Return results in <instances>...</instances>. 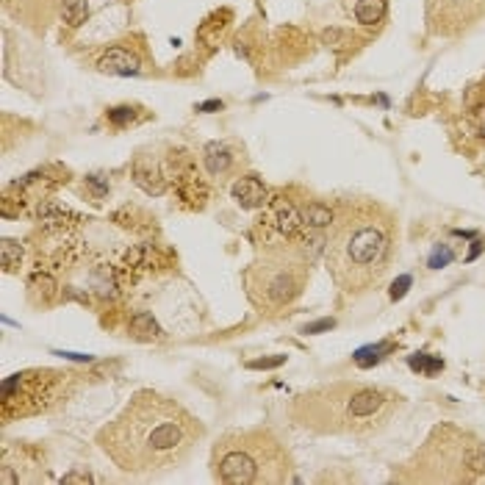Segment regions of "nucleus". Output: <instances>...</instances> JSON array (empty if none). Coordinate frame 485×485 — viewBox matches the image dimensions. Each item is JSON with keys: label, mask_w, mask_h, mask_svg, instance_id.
Returning a JSON list of instances; mask_svg holds the SVG:
<instances>
[{"label": "nucleus", "mask_w": 485, "mask_h": 485, "mask_svg": "<svg viewBox=\"0 0 485 485\" xmlns=\"http://www.w3.org/2000/svg\"><path fill=\"white\" fill-rule=\"evenodd\" d=\"M202 438L205 427L186 405L152 388H141L97 430L94 441L119 471L158 477L180 468Z\"/></svg>", "instance_id": "obj_1"}, {"label": "nucleus", "mask_w": 485, "mask_h": 485, "mask_svg": "<svg viewBox=\"0 0 485 485\" xmlns=\"http://www.w3.org/2000/svg\"><path fill=\"white\" fill-rule=\"evenodd\" d=\"M399 249L394 211L371 200H352L335 211L324 241V263L346 294H363L382 283Z\"/></svg>", "instance_id": "obj_2"}, {"label": "nucleus", "mask_w": 485, "mask_h": 485, "mask_svg": "<svg viewBox=\"0 0 485 485\" xmlns=\"http://www.w3.org/2000/svg\"><path fill=\"white\" fill-rule=\"evenodd\" d=\"M402 402L391 388L335 380L297 394L288 402V416L302 430L319 435H371L394 418Z\"/></svg>", "instance_id": "obj_3"}, {"label": "nucleus", "mask_w": 485, "mask_h": 485, "mask_svg": "<svg viewBox=\"0 0 485 485\" xmlns=\"http://www.w3.org/2000/svg\"><path fill=\"white\" fill-rule=\"evenodd\" d=\"M213 479L224 485H280L291 477L294 460L272 430H230L219 435L208 457Z\"/></svg>", "instance_id": "obj_4"}, {"label": "nucleus", "mask_w": 485, "mask_h": 485, "mask_svg": "<svg viewBox=\"0 0 485 485\" xmlns=\"http://www.w3.org/2000/svg\"><path fill=\"white\" fill-rule=\"evenodd\" d=\"M310 258L294 241L261 244L258 255L241 274L249 305L266 316H277L291 308L310 277Z\"/></svg>", "instance_id": "obj_5"}, {"label": "nucleus", "mask_w": 485, "mask_h": 485, "mask_svg": "<svg viewBox=\"0 0 485 485\" xmlns=\"http://www.w3.org/2000/svg\"><path fill=\"white\" fill-rule=\"evenodd\" d=\"M405 466L407 479L418 482H474L485 474V441L455 424H438Z\"/></svg>", "instance_id": "obj_6"}, {"label": "nucleus", "mask_w": 485, "mask_h": 485, "mask_svg": "<svg viewBox=\"0 0 485 485\" xmlns=\"http://www.w3.org/2000/svg\"><path fill=\"white\" fill-rule=\"evenodd\" d=\"M80 382L83 374L75 369H22L0 385V418L3 424H11L17 418L50 413L75 396Z\"/></svg>", "instance_id": "obj_7"}, {"label": "nucleus", "mask_w": 485, "mask_h": 485, "mask_svg": "<svg viewBox=\"0 0 485 485\" xmlns=\"http://www.w3.org/2000/svg\"><path fill=\"white\" fill-rule=\"evenodd\" d=\"M258 230H263L261 244L294 241V238L305 230V222H302V213H299L297 200L272 197V200L263 205V216L258 219Z\"/></svg>", "instance_id": "obj_8"}, {"label": "nucleus", "mask_w": 485, "mask_h": 485, "mask_svg": "<svg viewBox=\"0 0 485 485\" xmlns=\"http://www.w3.org/2000/svg\"><path fill=\"white\" fill-rule=\"evenodd\" d=\"M485 0H430V19L435 30L452 33L482 14Z\"/></svg>", "instance_id": "obj_9"}, {"label": "nucleus", "mask_w": 485, "mask_h": 485, "mask_svg": "<svg viewBox=\"0 0 485 485\" xmlns=\"http://www.w3.org/2000/svg\"><path fill=\"white\" fill-rule=\"evenodd\" d=\"M141 67H144L141 53L133 44H125V42L111 44L97 58V69L108 72V75H136V72H141Z\"/></svg>", "instance_id": "obj_10"}, {"label": "nucleus", "mask_w": 485, "mask_h": 485, "mask_svg": "<svg viewBox=\"0 0 485 485\" xmlns=\"http://www.w3.org/2000/svg\"><path fill=\"white\" fill-rule=\"evenodd\" d=\"M230 194H233V200H236L241 208H247V211H258V208H263V205L272 200L269 188L263 186V180H261L258 175H241V177L233 183Z\"/></svg>", "instance_id": "obj_11"}, {"label": "nucleus", "mask_w": 485, "mask_h": 485, "mask_svg": "<svg viewBox=\"0 0 485 485\" xmlns=\"http://www.w3.org/2000/svg\"><path fill=\"white\" fill-rule=\"evenodd\" d=\"M233 164H236V152H233L227 144H222V141H208V144L202 147V166H205L208 175L222 177V175H227V172L233 169Z\"/></svg>", "instance_id": "obj_12"}, {"label": "nucleus", "mask_w": 485, "mask_h": 485, "mask_svg": "<svg viewBox=\"0 0 485 485\" xmlns=\"http://www.w3.org/2000/svg\"><path fill=\"white\" fill-rule=\"evenodd\" d=\"M133 180H136L147 194H161V191L166 188L164 172H161L152 161H147V158H136V164H133Z\"/></svg>", "instance_id": "obj_13"}, {"label": "nucleus", "mask_w": 485, "mask_h": 485, "mask_svg": "<svg viewBox=\"0 0 485 485\" xmlns=\"http://www.w3.org/2000/svg\"><path fill=\"white\" fill-rule=\"evenodd\" d=\"M297 205H299V213H302L305 227H310V230L330 227L333 219H335V211L327 202H321V200H302V202L297 200Z\"/></svg>", "instance_id": "obj_14"}, {"label": "nucleus", "mask_w": 485, "mask_h": 485, "mask_svg": "<svg viewBox=\"0 0 485 485\" xmlns=\"http://www.w3.org/2000/svg\"><path fill=\"white\" fill-rule=\"evenodd\" d=\"M385 17V0H358L355 3V19L366 28L377 25Z\"/></svg>", "instance_id": "obj_15"}, {"label": "nucleus", "mask_w": 485, "mask_h": 485, "mask_svg": "<svg viewBox=\"0 0 485 485\" xmlns=\"http://www.w3.org/2000/svg\"><path fill=\"white\" fill-rule=\"evenodd\" d=\"M61 17H64V22L72 25V28L83 25L86 17H89V0H64V3H61Z\"/></svg>", "instance_id": "obj_16"}, {"label": "nucleus", "mask_w": 485, "mask_h": 485, "mask_svg": "<svg viewBox=\"0 0 485 485\" xmlns=\"http://www.w3.org/2000/svg\"><path fill=\"white\" fill-rule=\"evenodd\" d=\"M0 258H3V269H6V272H17L19 263H22V247H19V241L3 238V244H0Z\"/></svg>", "instance_id": "obj_17"}, {"label": "nucleus", "mask_w": 485, "mask_h": 485, "mask_svg": "<svg viewBox=\"0 0 485 485\" xmlns=\"http://www.w3.org/2000/svg\"><path fill=\"white\" fill-rule=\"evenodd\" d=\"M391 349H394V344H391V341H382V344H377V346H363V349H358V352H355V363H358V366H363V369H369L371 363L382 360V355H385V352H391Z\"/></svg>", "instance_id": "obj_18"}, {"label": "nucleus", "mask_w": 485, "mask_h": 485, "mask_svg": "<svg viewBox=\"0 0 485 485\" xmlns=\"http://www.w3.org/2000/svg\"><path fill=\"white\" fill-rule=\"evenodd\" d=\"M108 119L114 125H127V122H133V108L130 105H116V108L108 111Z\"/></svg>", "instance_id": "obj_19"}, {"label": "nucleus", "mask_w": 485, "mask_h": 485, "mask_svg": "<svg viewBox=\"0 0 485 485\" xmlns=\"http://www.w3.org/2000/svg\"><path fill=\"white\" fill-rule=\"evenodd\" d=\"M471 119H474L477 136H482V139H485V103H479L477 108H471Z\"/></svg>", "instance_id": "obj_20"}, {"label": "nucleus", "mask_w": 485, "mask_h": 485, "mask_svg": "<svg viewBox=\"0 0 485 485\" xmlns=\"http://www.w3.org/2000/svg\"><path fill=\"white\" fill-rule=\"evenodd\" d=\"M285 360V355H277V358H261V360H249L247 366L249 369H274V366H280Z\"/></svg>", "instance_id": "obj_21"}, {"label": "nucleus", "mask_w": 485, "mask_h": 485, "mask_svg": "<svg viewBox=\"0 0 485 485\" xmlns=\"http://www.w3.org/2000/svg\"><path fill=\"white\" fill-rule=\"evenodd\" d=\"M333 327H335V319H319L313 324H305L302 333H321V330H333Z\"/></svg>", "instance_id": "obj_22"}, {"label": "nucleus", "mask_w": 485, "mask_h": 485, "mask_svg": "<svg viewBox=\"0 0 485 485\" xmlns=\"http://www.w3.org/2000/svg\"><path fill=\"white\" fill-rule=\"evenodd\" d=\"M449 261H452V249H446V247H443V252H441V249H435V255H432L430 266H432V269H438V266H443V263H449Z\"/></svg>", "instance_id": "obj_23"}, {"label": "nucleus", "mask_w": 485, "mask_h": 485, "mask_svg": "<svg viewBox=\"0 0 485 485\" xmlns=\"http://www.w3.org/2000/svg\"><path fill=\"white\" fill-rule=\"evenodd\" d=\"M407 285H410V274H402V277L394 283V288H391V297H394V299H399V297L407 291Z\"/></svg>", "instance_id": "obj_24"}, {"label": "nucleus", "mask_w": 485, "mask_h": 485, "mask_svg": "<svg viewBox=\"0 0 485 485\" xmlns=\"http://www.w3.org/2000/svg\"><path fill=\"white\" fill-rule=\"evenodd\" d=\"M197 111H202V114H208V111H222V100H208V103H200V105H197Z\"/></svg>", "instance_id": "obj_25"}, {"label": "nucleus", "mask_w": 485, "mask_h": 485, "mask_svg": "<svg viewBox=\"0 0 485 485\" xmlns=\"http://www.w3.org/2000/svg\"><path fill=\"white\" fill-rule=\"evenodd\" d=\"M89 479H91L89 474H67L64 477V482H89Z\"/></svg>", "instance_id": "obj_26"}]
</instances>
